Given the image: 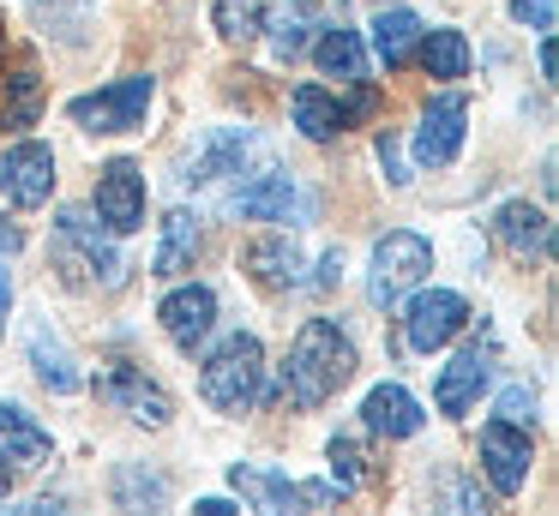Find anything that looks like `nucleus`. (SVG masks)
Segmentation results:
<instances>
[{
    "label": "nucleus",
    "instance_id": "c9c22d12",
    "mask_svg": "<svg viewBox=\"0 0 559 516\" xmlns=\"http://www.w3.org/2000/svg\"><path fill=\"white\" fill-rule=\"evenodd\" d=\"M0 516H67V504H61V499H31V504H19V511H0Z\"/></svg>",
    "mask_w": 559,
    "mask_h": 516
},
{
    "label": "nucleus",
    "instance_id": "9d476101",
    "mask_svg": "<svg viewBox=\"0 0 559 516\" xmlns=\"http://www.w3.org/2000/svg\"><path fill=\"white\" fill-rule=\"evenodd\" d=\"M463 120H469V96H457V91L433 96V103L421 108V127H415V163L445 168L451 156L463 151V132H469Z\"/></svg>",
    "mask_w": 559,
    "mask_h": 516
},
{
    "label": "nucleus",
    "instance_id": "2f4dec72",
    "mask_svg": "<svg viewBox=\"0 0 559 516\" xmlns=\"http://www.w3.org/2000/svg\"><path fill=\"white\" fill-rule=\"evenodd\" d=\"M217 31L229 36V43H247V36H259V7L253 0H217Z\"/></svg>",
    "mask_w": 559,
    "mask_h": 516
},
{
    "label": "nucleus",
    "instance_id": "6e6552de",
    "mask_svg": "<svg viewBox=\"0 0 559 516\" xmlns=\"http://www.w3.org/2000/svg\"><path fill=\"white\" fill-rule=\"evenodd\" d=\"M49 192H55V151L49 144L25 139L0 156V199L13 204V211H37V204H49Z\"/></svg>",
    "mask_w": 559,
    "mask_h": 516
},
{
    "label": "nucleus",
    "instance_id": "f3484780",
    "mask_svg": "<svg viewBox=\"0 0 559 516\" xmlns=\"http://www.w3.org/2000/svg\"><path fill=\"white\" fill-rule=\"evenodd\" d=\"M493 240L511 259H547V252H554V223H547V211H535V204L518 199L493 216Z\"/></svg>",
    "mask_w": 559,
    "mask_h": 516
},
{
    "label": "nucleus",
    "instance_id": "7ed1b4c3",
    "mask_svg": "<svg viewBox=\"0 0 559 516\" xmlns=\"http://www.w3.org/2000/svg\"><path fill=\"white\" fill-rule=\"evenodd\" d=\"M55 264H61V276L73 288H91V283L121 288L127 283V259L115 252V240L103 235L85 211H67L61 216V228H55Z\"/></svg>",
    "mask_w": 559,
    "mask_h": 516
},
{
    "label": "nucleus",
    "instance_id": "4468645a",
    "mask_svg": "<svg viewBox=\"0 0 559 516\" xmlns=\"http://www.w3.org/2000/svg\"><path fill=\"white\" fill-rule=\"evenodd\" d=\"M157 319H163V331H169V343L193 355L211 336V324H217V295H211L205 283H187V288H175V295H163Z\"/></svg>",
    "mask_w": 559,
    "mask_h": 516
},
{
    "label": "nucleus",
    "instance_id": "f8f14e48",
    "mask_svg": "<svg viewBox=\"0 0 559 516\" xmlns=\"http://www.w3.org/2000/svg\"><path fill=\"white\" fill-rule=\"evenodd\" d=\"M487 379H493V343H469V348H457L451 355V367L439 372V415H451V420H463L475 408V396L487 391Z\"/></svg>",
    "mask_w": 559,
    "mask_h": 516
},
{
    "label": "nucleus",
    "instance_id": "a878e982",
    "mask_svg": "<svg viewBox=\"0 0 559 516\" xmlns=\"http://www.w3.org/2000/svg\"><path fill=\"white\" fill-rule=\"evenodd\" d=\"M415 36H421V19L415 12H379L373 19V55L385 60V67H403L409 60V48H415Z\"/></svg>",
    "mask_w": 559,
    "mask_h": 516
},
{
    "label": "nucleus",
    "instance_id": "c85d7f7f",
    "mask_svg": "<svg viewBox=\"0 0 559 516\" xmlns=\"http://www.w3.org/2000/svg\"><path fill=\"white\" fill-rule=\"evenodd\" d=\"M115 499L127 504V511H163V504H169V480L163 475H145V468H121V475H115Z\"/></svg>",
    "mask_w": 559,
    "mask_h": 516
},
{
    "label": "nucleus",
    "instance_id": "dca6fc26",
    "mask_svg": "<svg viewBox=\"0 0 559 516\" xmlns=\"http://www.w3.org/2000/svg\"><path fill=\"white\" fill-rule=\"evenodd\" d=\"M229 211L253 216V223H289V211H307V199L289 175L265 168V175H247L241 187L229 192Z\"/></svg>",
    "mask_w": 559,
    "mask_h": 516
},
{
    "label": "nucleus",
    "instance_id": "473e14b6",
    "mask_svg": "<svg viewBox=\"0 0 559 516\" xmlns=\"http://www.w3.org/2000/svg\"><path fill=\"white\" fill-rule=\"evenodd\" d=\"M499 420H511V427H530V420H535V396L523 391V384H511V391L499 396Z\"/></svg>",
    "mask_w": 559,
    "mask_h": 516
},
{
    "label": "nucleus",
    "instance_id": "9b49d317",
    "mask_svg": "<svg viewBox=\"0 0 559 516\" xmlns=\"http://www.w3.org/2000/svg\"><path fill=\"white\" fill-rule=\"evenodd\" d=\"M97 396H103L109 408H121L127 420H139V427H169V415H175V403H169V396H163L139 367H109V372H97Z\"/></svg>",
    "mask_w": 559,
    "mask_h": 516
},
{
    "label": "nucleus",
    "instance_id": "f257e3e1",
    "mask_svg": "<svg viewBox=\"0 0 559 516\" xmlns=\"http://www.w3.org/2000/svg\"><path fill=\"white\" fill-rule=\"evenodd\" d=\"M355 379V343L331 319H307L283 360V391L295 408H325Z\"/></svg>",
    "mask_w": 559,
    "mask_h": 516
},
{
    "label": "nucleus",
    "instance_id": "a211bd4d",
    "mask_svg": "<svg viewBox=\"0 0 559 516\" xmlns=\"http://www.w3.org/2000/svg\"><path fill=\"white\" fill-rule=\"evenodd\" d=\"M247 276H253L259 288H271V295H289V288H301V247H295L289 235H265L247 247Z\"/></svg>",
    "mask_w": 559,
    "mask_h": 516
},
{
    "label": "nucleus",
    "instance_id": "cd10ccee",
    "mask_svg": "<svg viewBox=\"0 0 559 516\" xmlns=\"http://www.w3.org/2000/svg\"><path fill=\"white\" fill-rule=\"evenodd\" d=\"M487 511H493V504H487L481 480L445 475V480H439V499H433V511H427V516H487Z\"/></svg>",
    "mask_w": 559,
    "mask_h": 516
},
{
    "label": "nucleus",
    "instance_id": "20e7f679",
    "mask_svg": "<svg viewBox=\"0 0 559 516\" xmlns=\"http://www.w3.org/2000/svg\"><path fill=\"white\" fill-rule=\"evenodd\" d=\"M433 271V247L409 228H391L385 240L373 247V276H367V300L373 307H397L403 295L421 288V276Z\"/></svg>",
    "mask_w": 559,
    "mask_h": 516
},
{
    "label": "nucleus",
    "instance_id": "a19ab883",
    "mask_svg": "<svg viewBox=\"0 0 559 516\" xmlns=\"http://www.w3.org/2000/svg\"><path fill=\"white\" fill-rule=\"evenodd\" d=\"M7 487H13V468H7V456H0V499H7Z\"/></svg>",
    "mask_w": 559,
    "mask_h": 516
},
{
    "label": "nucleus",
    "instance_id": "7c9ffc66",
    "mask_svg": "<svg viewBox=\"0 0 559 516\" xmlns=\"http://www.w3.org/2000/svg\"><path fill=\"white\" fill-rule=\"evenodd\" d=\"M331 480H337V492L367 487V456L355 439H331Z\"/></svg>",
    "mask_w": 559,
    "mask_h": 516
},
{
    "label": "nucleus",
    "instance_id": "6ab92c4d",
    "mask_svg": "<svg viewBox=\"0 0 559 516\" xmlns=\"http://www.w3.org/2000/svg\"><path fill=\"white\" fill-rule=\"evenodd\" d=\"M31 367H37V379L49 384L55 396H73L79 384H85V372H79V360H73V348L61 343V331H49V319L31 331Z\"/></svg>",
    "mask_w": 559,
    "mask_h": 516
},
{
    "label": "nucleus",
    "instance_id": "ea45409f",
    "mask_svg": "<svg viewBox=\"0 0 559 516\" xmlns=\"http://www.w3.org/2000/svg\"><path fill=\"white\" fill-rule=\"evenodd\" d=\"M19 247H25V235H19L13 223H0V259H13Z\"/></svg>",
    "mask_w": 559,
    "mask_h": 516
},
{
    "label": "nucleus",
    "instance_id": "39448f33",
    "mask_svg": "<svg viewBox=\"0 0 559 516\" xmlns=\"http://www.w3.org/2000/svg\"><path fill=\"white\" fill-rule=\"evenodd\" d=\"M229 487L253 504L259 516H295V511H319V504H337V487H313V480H289L277 468H259V463H235L229 468Z\"/></svg>",
    "mask_w": 559,
    "mask_h": 516
},
{
    "label": "nucleus",
    "instance_id": "bb28decb",
    "mask_svg": "<svg viewBox=\"0 0 559 516\" xmlns=\"http://www.w3.org/2000/svg\"><path fill=\"white\" fill-rule=\"evenodd\" d=\"M421 67H427V79H463V72H469V43H463V31H427Z\"/></svg>",
    "mask_w": 559,
    "mask_h": 516
},
{
    "label": "nucleus",
    "instance_id": "e433bc0d",
    "mask_svg": "<svg viewBox=\"0 0 559 516\" xmlns=\"http://www.w3.org/2000/svg\"><path fill=\"white\" fill-rule=\"evenodd\" d=\"M7 312H13V271L0 264V336H7Z\"/></svg>",
    "mask_w": 559,
    "mask_h": 516
},
{
    "label": "nucleus",
    "instance_id": "c756f323",
    "mask_svg": "<svg viewBox=\"0 0 559 516\" xmlns=\"http://www.w3.org/2000/svg\"><path fill=\"white\" fill-rule=\"evenodd\" d=\"M43 115V79H37V67H19L13 72V96H7V108H0V120L7 127H31V120Z\"/></svg>",
    "mask_w": 559,
    "mask_h": 516
},
{
    "label": "nucleus",
    "instance_id": "b1692460",
    "mask_svg": "<svg viewBox=\"0 0 559 516\" xmlns=\"http://www.w3.org/2000/svg\"><path fill=\"white\" fill-rule=\"evenodd\" d=\"M295 127L307 132V139H337L343 127H349V115H343V103L331 91H319V84H301V91H295Z\"/></svg>",
    "mask_w": 559,
    "mask_h": 516
},
{
    "label": "nucleus",
    "instance_id": "f704fd0d",
    "mask_svg": "<svg viewBox=\"0 0 559 516\" xmlns=\"http://www.w3.org/2000/svg\"><path fill=\"white\" fill-rule=\"evenodd\" d=\"M379 163H385L391 187H409V175H403V151H397V132H379Z\"/></svg>",
    "mask_w": 559,
    "mask_h": 516
},
{
    "label": "nucleus",
    "instance_id": "4be33fe9",
    "mask_svg": "<svg viewBox=\"0 0 559 516\" xmlns=\"http://www.w3.org/2000/svg\"><path fill=\"white\" fill-rule=\"evenodd\" d=\"M199 247H205V228H199V216H193V211H169V216H163V247H157V259H151V276H181V271H193Z\"/></svg>",
    "mask_w": 559,
    "mask_h": 516
},
{
    "label": "nucleus",
    "instance_id": "393cba45",
    "mask_svg": "<svg viewBox=\"0 0 559 516\" xmlns=\"http://www.w3.org/2000/svg\"><path fill=\"white\" fill-rule=\"evenodd\" d=\"M313 19H319L313 0H283V7L271 12L265 24H259V31H265V36H271V48H277V55L289 60V55H301V43H307V31H313Z\"/></svg>",
    "mask_w": 559,
    "mask_h": 516
},
{
    "label": "nucleus",
    "instance_id": "1a4fd4ad",
    "mask_svg": "<svg viewBox=\"0 0 559 516\" xmlns=\"http://www.w3.org/2000/svg\"><path fill=\"white\" fill-rule=\"evenodd\" d=\"M97 216L115 228V235L145 228V168H139L133 156L103 163V175H97Z\"/></svg>",
    "mask_w": 559,
    "mask_h": 516
},
{
    "label": "nucleus",
    "instance_id": "58836bf2",
    "mask_svg": "<svg viewBox=\"0 0 559 516\" xmlns=\"http://www.w3.org/2000/svg\"><path fill=\"white\" fill-rule=\"evenodd\" d=\"M193 516H241V511H235L229 499H199V504H193Z\"/></svg>",
    "mask_w": 559,
    "mask_h": 516
},
{
    "label": "nucleus",
    "instance_id": "423d86ee",
    "mask_svg": "<svg viewBox=\"0 0 559 516\" xmlns=\"http://www.w3.org/2000/svg\"><path fill=\"white\" fill-rule=\"evenodd\" d=\"M151 72H133V79H115L103 84L97 96H79L73 103V120L85 132H139L145 127V108H151Z\"/></svg>",
    "mask_w": 559,
    "mask_h": 516
},
{
    "label": "nucleus",
    "instance_id": "412c9836",
    "mask_svg": "<svg viewBox=\"0 0 559 516\" xmlns=\"http://www.w3.org/2000/svg\"><path fill=\"white\" fill-rule=\"evenodd\" d=\"M0 456H7V468L49 463V432H43L19 403H0Z\"/></svg>",
    "mask_w": 559,
    "mask_h": 516
},
{
    "label": "nucleus",
    "instance_id": "0eeeda50",
    "mask_svg": "<svg viewBox=\"0 0 559 516\" xmlns=\"http://www.w3.org/2000/svg\"><path fill=\"white\" fill-rule=\"evenodd\" d=\"M463 324H469V300H463L457 288H415L409 312H403V336H409V348H421V355L457 343Z\"/></svg>",
    "mask_w": 559,
    "mask_h": 516
},
{
    "label": "nucleus",
    "instance_id": "ddd939ff",
    "mask_svg": "<svg viewBox=\"0 0 559 516\" xmlns=\"http://www.w3.org/2000/svg\"><path fill=\"white\" fill-rule=\"evenodd\" d=\"M530 463H535V451H530V432L523 427H511V420H493V427L481 432V468H487V480H493V492H523V480H530Z\"/></svg>",
    "mask_w": 559,
    "mask_h": 516
},
{
    "label": "nucleus",
    "instance_id": "2eb2a0df",
    "mask_svg": "<svg viewBox=\"0 0 559 516\" xmlns=\"http://www.w3.org/2000/svg\"><path fill=\"white\" fill-rule=\"evenodd\" d=\"M253 132L247 127H223V132H205L199 156L187 163V180L193 187H217V180H241L247 175V156H253Z\"/></svg>",
    "mask_w": 559,
    "mask_h": 516
},
{
    "label": "nucleus",
    "instance_id": "aec40b11",
    "mask_svg": "<svg viewBox=\"0 0 559 516\" xmlns=\"http://www.w3.org/2000/svg\"><path fill=\"white\" fill-rule=\"evenodd\" d=\"M361 415H367V427L385 432V439H415V432H421V403H415L403 384H379V391H367Z\"/></svg>",
    "mask_w": 559,
    "mask_h": 516
},
{
    "label": "nucleus",
    "instance_id": "4c0bfd02",
    "mask_svg": "<svg viewBox=\"0 0 559 516\" xmlns=\"http://www.w3.org/2000/svg\"><path fill=\"white\" fill-rule=\"evenodd\" d=\"M343 283V252H325V271H319V288H337Z\"/></svg>",
    "mask_w": 559,
    "mask_h": 516
},
{
    "label": "nucleus",
    "instance_id": "72a5a7b5",
    "mask_svg": "<svg viewBox=\"0 0 559 516\" xmlns=\"http://www.w3.org/2000/svg\"><path fill=\"white\" fill-rule=\"evenodd\" d=\"M511 19L530 31H554V0H511Z\"/></svg>",
    "mask_w": 559,
    "mask_h": 516
},
{
    "label": "nucleus",
    "instance_id": "f03ea898",
    "mask_svg": "<svg viewBox=\"0 0 559 516\" xmlns=\"http://www.w3.org/2000/svg\"><path fill=\"white\" fill-rule=\"evenodd\" d=\"M199 396L223 415H247L265 396V348H259V336H229L199 372Z\"/></svg>",
    "mask_w": 559,
    "mask_h": 516
},
{
    "label": "nucleus",
    "instance_id": "5701e85b",
    "mask_svg": "<svg viewBox=\"0 0 559 516\" xmlns=\"http://www.w3.org/2000/svg\"><path fill=\"white\" fill-rule=\"evenodd\" d=\"M313 55H319V72H331V79H349V84L367 79V48L349 24H319Z\"/></svg>",
    "mask_w": 559,
    "mask_h": 516
}]
</instances>
